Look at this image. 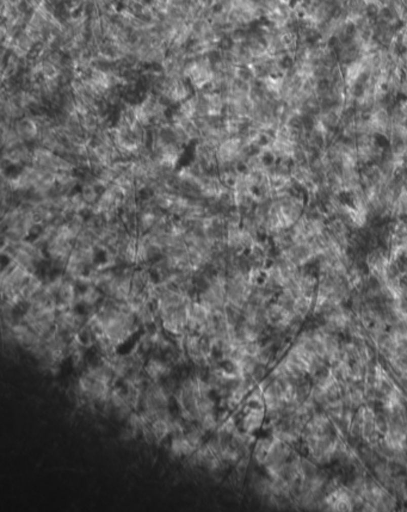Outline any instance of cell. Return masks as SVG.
I'll list each match as a JSON object with an SVG mask.
<instances>
[{"mask_svg": "<svg viewBox=\"0 0 407 512\" xmlns=\"http://www.w3.org/2000/svg\"><path fill=\"white\" fill-rule=\"evenodd\" d=\"M13 128L16 129V132L18 133V135L21 136V139L25 144L32 146L38 142L39 128L37 122L35 121V118L31 115H26L18 121H16L13 123Z\"/></svg>", "mask_w": 407, "mask_h": 512, "instance_id": "6da1fadb", "label": "cell"}, {"mask_svg": "<svg viewBox=\"0 0 407 512\" xmlns=\"http://www.w3.org/2000/svg\"><path fill=\"white\" fill-rule=\"evenodd\" d=\"M265 420V408H242V418L240 429L253 434L263 426Z\"/></svg>", "mask_w": 407, "mask_h": 512, "instance_id": "7a4b0ae2", "label": "cell"}, {"mask_svg": "<svg viewBox=\"0 0 407 512\" xmlns=\"http://www.w3.org/2000/svg\"><path fill=\"white\" fill-rule=\"evenodd\" d=\"M170 454L171 456L176 458L181 457H189L195 453L196 449L191 444V442L188 440V437L185 436V434L177 435V436H172V440L170 442Z\"/></svg>", "mask_w": 407, "mask_h": 512, "instance_id": "3957f363", "label": "cell"}, {"mask_svg": "<svg viewBox=\"0 0 407 512\" xmlns=\"http://www.w3.org/2000/svg\"><path fill=\"white\" fill-rule=\"evenodd\" d=\"M173 418V417H172ZM172 418H156L152 421L151 431L156 442L165 441L171 435V420Z\"/></svg>", "mask_w": 407, "mask_h": 512, "instance_id": "277c9868", "label": "cell"}, {"mask_svg": "<svg viewBox=\"0 0 407 512\" xmlns=\"http://www.w3.org/2000/svg\"><path fill=\"white\" fill-rule=\"evenodd\" d=\"M299 467L303 479H314L319 472L318 464L311 458L307 457H300Z\"/></svg>", "mask_w": 407, "mask_h": 512, "instance_id": "5b68a950", "label": "cell"}, {"mask_svg": "<svg viewBox=\"0 0 407 512\" xmlns=\"http://www.w3.org/2000/svg\"><path fill=\"white\" fill-rule=\"evenodd\" d=\"M374 424H375L376 431H378V434L381 437L386 436V435L389 432L390 424H389L388 415H387V413H385V412H383L379 406H378V410H376L375 419H374Z\"/></svg>", "mask_w": 407, "mask_h": 512, "instance_id": "8992f818", "label": "cell"}, {"mask_svg": "<svg viewBox=\"0 0 407 512\" xmlns=\"http://www.w3.org/2000/svg\"><path fill=\"white\" fill-rule=\"evenodd\" d=\"M313 307H314V304H313V300H309L305 296H300L296 298L295 301V313H298L303 318H308L309 315L313 313Z\"/></svg>", "mask_w": 407, "mask_h": 512, "instance_id": "52a82bcc", "label": "cell"}, {"mask_svg": "<svg viewBox=\"0 0 407 512\" xmlns=\"http://www.w3.org/2000/svg\"><path fill=\"white\" fill-rule=\"evenodd\" d=\"M325 183L333 192H337V194H343L344 192V183H343L342 176L336 174V172L328 171Z\"/></svg>", "mask_w": 407, "mask_h": 512, "instance_id": "ba28073f", "label": "cell"}, {"mask_svg": "<svg viewBox=\"0 0 407 512\" xmlns=\"http://www.w3.org/2000/svg\"><path fill=\"white\" fill-rule=\"evenodd\" d=\"M363 2H364L365 4L368 5V4H373V3H376V2H378V0H363Z\"/></svg>", "mask_w": 407, "mask_h": 512, "instance_id": "9c48e42d", "label": "cell"}]
</instances>
